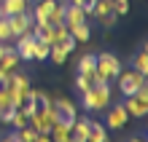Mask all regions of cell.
<instances>
[{"label":"cell","mask_w":148,"mask_h":142,"mask_svg":"<svg viewBox=\"0 0 148 142\" xmlns=\"http://www.w3.org/2000/svg\"><path fill=\"white\" fill-rule=\"evenodd\" d=\"M110 96H113V88L110 83H94L89 91H84L81 94V105H84V110H105L108 105H110Z\"/></svg>","instance_id":"obj_1"},{"label":"cell","mask_w":148,"mask_h":142,"mask_svg":"<svg viewBox=\"0 0 148 142\" xmlns=\"http://www.w3.org/2000/svg\"><path fill=\"white\" fill-rule=\"evenodd\" d=\"M121 73V62L116 54H100L94 65V83H110Z\"/></svg>","instance_id":"obj_2"},{"label":"cell","mask_w":148,"mask_h":142,"mask_svg":"<svg viewBox=\"0 0 148 142\" xmlns=\"http://www.w3.org/2000/svg\"><path fill=\"white\" fill-rule=\"evenodd\" d=\"M116 81H119V91H121V96H132V94L140 91L143 86H148L145 75H140L137 70H121V73L116 75Z\"/></svg>","instance_id":"obj_3"},{"label":"cell","mask_w":148,"mask_h":142,"mask_svg":"<svg viewBox=\"0 0 148 142\" xmlns=\"http://www.w3.org/2000/svg\"><path fill=\"white\" fill-rule=\"evenodd\" d=\"M54 121H57V110H54V105H51V107H38V113L27 121V126L32 131H38V134H49L51 126H54Z\"/></svg>","instance_id":"obj_4"},{"label":"cell","mask_w":148,"mask_h":142,"mask_svg":"<svg viewBox=\"0 0 148 142\" xmlns=\"http://www.w3.org/2000/svg\"><path fill=\"white\" fill-rule=\"evenodd\" d=\"M127 107L129 115H135V118H143V115L148 113V86H143L137 94L132 96H124V102H121Z\"/></svg>","instance_id":"obj_5"},{"label":"cell","mask_w":148,"mask_h":142,"mask_svg":"<svg viewBox=\"0 0 148 142\" xmlns=\"http://www.w3.org/2000/svg\"><path fill=\"white\" fill-rule=\"evenodd\" d=\"M129 121V113L124 105H108L105 107V129L116 131V129H124Z\"/></svg>","instance_id":"obj_6"},{"label":"cell","mask_w":148,"mask_h":142,"mask_svg":"<svg viewBox=\"0 0 148 142\" xmlns=\"http://www.w3.org/2000/svg\"><path fill=\"white\" fill-rule=\"evenodd\" d=\"M14 51L22 62H32V51H35V35L27 32V35H19L14 38Z\"/></svg>","instance_id":"obj_7"},{"label":"cell","mask_w":148,"mask_h":142,"mask_svg":"<svg viewBox=\"0 0 148 142\" xmlns=\"http://www.w3.org/2000/svg\"><path fill=\"white\" fill-rule=\"evenodd\" d=\"M51 105H54V110H57V121H65V123L73 126V121H75V105L67 99V96H51Z\"/></svg>","instance_id":"obj_8"},{"label":"cell","mask_w":148,"mask_h":142,"mask_svg":"<svg viewBox=\"0 0 148 142\" xmlns=\"http://www.w3.org/2000/svg\"><path fill=\"white\" fill-rule=\"evenodd\" d=\"M8 24H11V35L14 38H19V35H27L32 30V14L24 11V14H14L8 16Z\"/></svg>","instance_id":"obj_9"},{"label":"cell","mask_w":148,"mask_h":142,"mask_svg":"<svg viewBox=\"0 0 148 142\" xmlns=\"http://www.w3.org/2000/svg\"><path fill=\"white\" fill-rule=\"evenodd\" d=\"M30 11V0H0V16H14Z\"/></svg>","instance_id":"obj_10"},{"label":"cell","mask_w":148,"mask_h":142,"mask_svg":"<svg viewBox=\"0 0 148 142\" xmlns=\"http://www.w3.org/2000/svg\"><path fill=\"white\" fill-rule=\"evenodd\" d=\"M81 22H89L86 19V11L81 5L65 3V27H73V24H81Z\"/></svg>","instance_id":"obj_11"},{"label":"cell","mask_w":148,"mask_h":142,"mask_svg":"<svg viewBox=\"0 0 148 142\" xmlns=\"http://www.w3.org/2000/svg\"><path fill=\"white\" fill-rule=\"evenodd\" d=\"M19 56H16V51H14V46H8L3 54H0V70H5V73H14L16 67H19Z\"/></svg>","instance_id":"obj_12"},{"label":"cell","mask_w":148,"mask_h":142,"mask_svg":"<svg viewBox=\"0 0 148 142\" xmlns=\"http://www.w3.org/2000/svg\"><path fill=\"white\" fill-rule=\"evenodd\" d=\"M49 137H51V142H67V139H70V123L54 121V126H51Z\"/></svg>","instance_id":"obj_13"},{"label":"cell","mask_w":148,"mask_h":142,"mask_svg":"<svg viewBox=\"0 0 148 142\" xmlns=\"http://www.w3.org/2000/svg\"><path fill=\"white\" fill-rule=\"evenodd\" d=\"M67 32L73 35V40H75V43H86V40L92 38V27H89V22L73 24V27H67Z\"/></svg>","instance_id":"obj_14"},{"label":"cell","mask_w":148,"mask_h":142,"mask_svg":"<svg viewBox=\"0 0 148 142\" xmlns=\"http://www.w3.org/2000/svg\"><path fill=\"white\" fill-rule=\"evenodd\" d=\"M89 129H92V121L89 118H75L73 126H70V134L78 137V139H86V137H89Z\"/></svg>","instance_id":"obj_15"},{"label":"cell","mask_w":148,"mask_h":142,"mask_svg":"<svg viewBox=\"0 0 148 142\" xmlns=\"http://www.w3.org/2000/svg\"><path fill=\"white\" fill-rule=\"evenodd\" d=\"M49 24L51 27L65 24V0H54V8H51V14H49Z\"/></svg>","instance_id":"obj_16"},{"label":"cell","mask_w":148,"mask_h":142,"mask_svg":"<svg viewBox=\"0 0 148 142\" xmlns=\"http://www.w3.org/2000/svg\"><path fill=\"white\" fill-rule=\"evenodd\" d=\"M105 137H108V129H105V123H100V121H92L89 137H86L84 142H105Z\"/></svg>","instance_id":"obj_17"},{"label":"cell","mask_w":148,"mask_h":142,"mask_svg":"<svg viewBox=\"0 0 148 142\" xmlns=\"http://www.w3.org/2000/svg\"><path fill=\"white\" fill-rule=\"evenodd\" d=\"M94 65H97V56L94 54H84L78 59V75H94Z\"/></svg>","instance_id":"obj_18"},{"label":"cell","mask_w":148,"mask_h":142,"mask_svg":"<svg viewBox=\"0 0 148 142\" xmlns=\"http://www.w3.org/2000/svg\"><path fill=\"white\" fill-rule=\"evenodd\" d=\"M105 14H113V0H94V8H92V19H100Z\"/></svg>","instance_id":"obj_19"},{"label":"cell","mask_w":148,"mask_h":142,"mask_svg":"<svg viewBox=\"0 0 148 142\" xmlns=\"http://www.w3.org/2000/svg\"><path fill=\"white\" fill-rule=\"evenodd\" d=\"M132 67H135L140 75H148V51H145V46L140 48V54L132 59Z\"/></svg>","instance_id":"obj_20"},{"label":"cell","mask_w":148,"mask_h":142,"mask_svg":"<svg viewBox=\"0 0 148 142\" xmlns=\"http://www.w3.org/2000/svg\"><path fill=\"white\" fill-rule=\"evenodd\" d=\"M49 51H51L49 43H43V40H38V38H35V51H32V59H35V62L49 59Z\"/></svg>","instance_id":"obj_21"},{"label":"cell","mask_w":148,"mask_h":142,"mask_svg":"<svg viewBox=\"0 0 148 142\" xmlns=\"http://www.w3.org/2000/svg\"><path fill=\"white\" fill-rule=\"evenodd\" d=\"M0 43H14V35H11V24H8V16H0Z\"/></svg>","instance_id":"obj_22"},{"label":"cell","mask_w":148,"mask_h":142,"mask_svg":"<svg viewBox=\"0 0 148 142\" xmlns=\"http://www.w3.org/2000/svg\"><path fill=\"white\" fill-rule=\"evenodd\" d=\"M92 86H94V75H75V88H78V94L89 91Z\"/></svg>","instance_id":"obj_23"},{"label":"cell","mask_w":148,"mask_h":142,"mask_svg":"<svg viewBox=\"0 0 148 142\" xmlns=\"http://www.w3.org/2000/svg\"><path fill=\"white\" fill-rule=\"evenodd\" d=\"M49 59L54 62V65H65V62H67V51H62L59 46H51V51H49Z\"/></svg>","instance_id":"obj_24"},{"label":"cell","mask_w":148,"mask_h":142,"mask_svg":"<svg viewBox=\"0 0 148 142\" xmlns=\"http://www.w3.org/2000/svg\"><path fill=\"white\" fill-rule=\"evenodd\" d=\"M8 126H14V131H16V129H24V126H27V115H24L22 110H14V118H11Z\"/></svg>","instance_id":"obj_25"},{"label":"cell","mask_w":148,"mask_h":142,"mask_svg":"<svg viewBox=\"0 0 148 142\" xmlns=\"http://www.w3.org/2000/svg\"><path fill=\"white\" fill-rule=\"evenodd\" d=\"M129 11V0H113V14L116 16H124Z\"/></svg>","instance_id":"obj_26"},{"label":"cell","mask_w":148,"mask_h":142,"mask_svg":"<svg viewBox=\"0 0 148 142\" xmlns=\"http://www.w3.org/2000/svg\"><path fill=\"white\" fill-rule=\"evenodd\" d=\"M73 5H81L86 11V19H92V8H94V0H70Z\"/></svg>","instance_id":"obj_27"},{"label":"cell","mask_w":148,"mask_h":142,"mask_svg":"<svg viewBox=\"0 0 148 142\" xmlns=\"http://www.w3.org/2000/svg\"><path fill=\"white\" fill-rule=\"evenodd\" d=\"M116 19H119V16L116 14H105V16H100V24H102V27H105V30H110V27H116Z\"/></svg>","instance_id":"obj_28"},{"label":"cell","mask_w":148,"mask_h":142,"mask_svg":"<svg viewBox=\"0 0 148 142\" xmlns=\"http://www.w3.org/2000/svg\"><path fill=\"white\" fill-rule=\"evenodd\" d=\"M3 110H11V99H8V91L0 86V113H3ZM14 110H16V107H14Z\"/></svg>","instance_id":"obj_29"},{"label":"cell","mask_w":148,"mask_h":142,"mask_svg":"<svg viewBox=\"0 0 148 142\" xmlns=\"http://www.w3.org/2000/svg\"><path fill=\"white\" fill-rule=\"evenodd\" d=\"M35 8H38V11H40L43 16H46V19H49V14H51V8H54V0H40V3H38Z\"/></svg>","instance_id":"obj_30"},{"label":"cell","mask_w":148,"mask_h":142,"mask_svg":"<svg viewBox=\"0 0 148 142\" xmlns=\"http://www.w3.org/2000/svg\"><path fill=\"white\" fill-rule=\"evenodd\" d=\"M8 75H11V73H5V70H0V86H3V83L8 81Z\"/></svg>","instance_id":"obj_31"},{"label":"cell","mask_w":148,"mask_h":142,"mask_svg":"<svg viewBox=\"0 0 148 142\" xmlns=\"http://www.w3.org/2000/svg\"><path fill=\"white\" fill-rule=\"evenodd\" d=\"M35 142H51V137H49V134H38Z\"/></svg>","instance_id":"obj_32"},{"label":"cell","mask_w":148,"mask_h":142,"mask_svg":"<svg viewBox=\"0 0 148 142\" xmlns=\"http://www.w3.org/2000/svg\"><path fill=\"white\" fill-rule=\"evenodd\" d=\"M129 142H145L143 137H132V139H129Z\"/></svg>","instance_id":"obj_33"},{"label":"cell","mask_w":148,"mask_h":142,"mask_svg":"<svg viewBox=\"0 0 148 142\" xmlns=\"http://www.w3.org/2000/svg\"><path fill=\"white\" fill-rule=\"evenodd\" d=\"M67 142H84V139H78V137H73V134H70V139H67Z\"/></svg>","instance_id":"obj_34"},{"label":"cell","mask_w":148,"mask_h":142,"mask_svg":"<svg viewBox=\"0 0 148 142\" xmlns=\"http://www.w3.org/2000/svg\"><path fill=\"white\" fill-rule=\"evenodd\" d=\"M0 123H3V113H0Z\"/></svg>","instance_id":"obj_35"},{"label":"cell","mask_w":148,"mask_h":142,"mask_svg":"<svg viewBox=\"0 0 148 142\" xmlns=\"http://www.w3.org/2000/svg\"><path fill=\"white\" fill-rule=\"evenodd\" d=\"M105 142H110V139H108V137H105Z\"/></svg>","instance_id":"obj_36"}]
</instances>
